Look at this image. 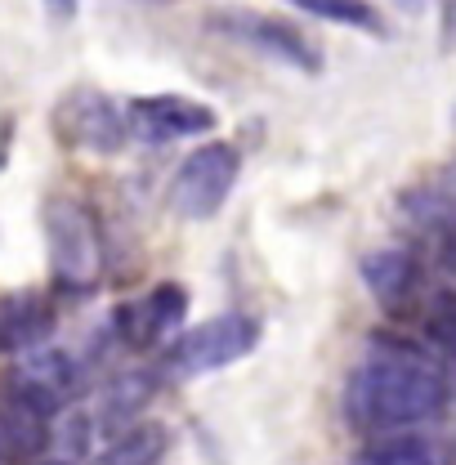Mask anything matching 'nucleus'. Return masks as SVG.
Segmentation results:
<instances>
[{
    "instance_id": "f257e3e1",
    "label": "nucleus",
    "mask_w": 456,
    "mask_h": 465,
    "mask_svg": "<svg viewBox=\"0 0 456 465\" xmlns=\"http://www.w3.org/2000/svg\"><path fill=\"white\" fill-rule=\"evenodd\" d=\"M448 403L443 371L407 345H381L344 385V416L367 434H390L439 416Z\"/></svg>"
},
{
    "instance_id": "f03ea898",
    "label": "nucleus",
    "mask_w": 456,
    "mask_h": 465,
    "mask_svg": "<svg viewBox=\"0 0 456 465\" xmlns=\"http://www.w3.org/2000/svg\"><path fill=\"white\" fill-rule=\"evenodd\" d=\"M45 246H50V273L55 287L67 295H85L104 278V229L99 215L81 197H50L41 211Z\"/></svg>"
},
{
    "instance_id": "7ed1b4c3",
    "label": "nucleus",
    "mask_w": 456,
    "mask_h": 465,
    "mask_svg": "<svg viewBox=\"0 0 456 465\" xmlns=\"http://www.w3.org/2000/svg\"><path fill=\"white\" fill-rule=\"evenodd\" d=\"M255 345H260V322L251 313L233 309V313H215V318L197 322L193 331L174 336V345L166 349V367L179 381H193V376L233 367L237 358H246Z\"/></svg>"
},
{
    "instance_id": "20e7f679",
    "label": "nucleus",
    "mask_w": 456,
    "mask_h": 465,
    "mask_svg": "<svg viewBox=\"0 0 456 465\" xmlns=\"http://www.w3.org/2000/svg\"><path fill=\"white\" fill-rule=\"evenodd\" d=\"M237 174H242V153L233 143H224V139L202 143L197 153L183 157V166L171 179L174 215H183V220H215L224 211Z\"/></svg>"
},
{
    "instance_id": "39448f33",
    "label": "nucleus",
    "mask_w": 456,
    "mask_h": 465,
    "mask_svg": "<svg viewBox=\"0 0 456 465\" xmlns=\"http://www.w3.org/2000/svg\"><path fill=\"white\" fill-rule=\"evenodd\" d=\"M55 134L90 157H113L130 139V121L99 90H67L55 104Z\"/></svg>"
},
{
    "instance_id": "423d86ee",
    "label": "nucleus",
    "mask_w": 456,
    "mask_h": 465,
    "mask_svg": "<svg viewBox=\"0 0 456 465\" xmlns=\"http://www.w3.org/2000/svg\"><path fill=\"white\" fill-rule=\"evenodd\" d=\"M215 27L228 32V36H237L242 45L260 50V54L300 67V72H318V67H322V58H318V50L309 45V36H304L300 27L283 23V18H269V14H242V9H233V14H215Z\"/></svg>"
},
{
    "instance_id": "0eeeda50",
    "label": "nucleus",
    "mask_w": 456,
    "mask_h": 465,
    "mask_svg": "<svg viewBox=\"0 0 456 465\" xmlns=\"http://www.w3.org/2000/svg\"><path fill=\"white\" fill-rule=\"evenodd\" d=\"M130 130L144 143H174V139H193L215 130V108L183 99V94H148L130 104Z\"/></svg>"
},
{
    "instance_id": "6e6552de",
    "label": "nucleus",
    "mask_w": 456,
    "mask_h": 465,
    "mask_svg": "<svg viewBox=\"0 0 456 465\" xmlns=\"http://www.w3.org/2000/svg\"><path fill=\"white\" fill-rule=\"evenodd\" d=\"M183 313H188V291L179 282H162L144 300H130V304L116 309V331H121V341L130 349H148L157 341H166V336H174Z\"/></svg>"
},
{
    "instance_id": "1a4fd4ad",
    "label": "nucleus",
    "mask_w": 456,
    "mask_h": 465,
    "mask_svg": "<svg viewBox=\"0 0 456 465\" xmlns=\"http://www.w3.org/2000/svg\"><path fill=\"white\" fill-rule=\"evenodd\" d=\"M76 362L67 358V353H58V349H32L27 353V362L14 371V403L32 407V411H41L45 420L55 416L58 403H67L72 394H76Z\"/></svg>"
},
{
    "instance_id": "9d476101",
    "label": "nucleus",
    "mask_w": 456,
    "mask_h": 465,
    "mask_svg": "<svg viewBox=\"0 0 456 465\" xmlns=\"http://www.w3.org/2000/svg\"><path fill=\"white\" fill-rule=\"evenodd\" d=\"M55 336V309L36 291L0 300V349H45Z\"/></svg>"
},
{
    "instance_id": "9b49d317",
    "label": "nucleus",
    "mask_w": 456,
    "mask_h": 465,
    "mask_svg": "<svg viewBox=\"0 0 456 465\" xmlns=\"http://www.w3.org/2000/svg\"><path fill=\"white\" fill-rule=\"evenodd\" d=\"M362 282H367V291H372L385 309H402V304L411 300L416 282H421V269H416V260H411L407 251L385 246V251L362 255Z\"/></svg>"
},
{
    "instance_id": "f8f14e48",
    "label": "nucleus",
    "mask_w": 456,
    "mask_h": 465,
    "mask_svg": "<svg viewBox=\"0 0 456 465\" xmlns=\"http://www.w3.org/2000/svg\"><path fill=\"white\" fill-rule=\"evenodd\" d=\"M171 452V430L157 420H134L130 430L113 434L90 465H162Z\"/></svg>"
},
{
    "instance_id": "ddd939ff",
    "label": "nucleus",
    "mask_w": 456,
    "mask_h": 465,
    "mask_svg": "<svg viewBox=\"0 0 456 465\" xmlns=\"http://www.w3.org/2000/svg\"><path fill=\"white\" fill-rule=\"evenodd\" d=\"M45 439H50L45 434V416L9 399V407L0 411V457L5 461H27V457H36L45 448Z\"/></svg>"
},
{
    "instance_id": "4468645a",
    "label": "nucleus",
    "mask_w": 456,
    "mask_h": 465,
    "mask_svg": "<svg viewBox=\"0 0 456 465\" xmlns=\"http://www.w3.org/2000/svg\"><path fill=\"white\" fill-rule=\"evenodd\" d=\"M148 399H153V381H148L144 371H125V376H116L113 385L104 390V411H99V425H104L108 434L130 430V425H134V416L148 407Z\"/></svg>"
},
{
    "instance_id": "2eb2a0df",
    "label": "nucleus",
    "mask_w": 456,
    "mask_h": 465,
    "mask_svg": "<svg viewBox=\"0 0 456 465\" xmlns=\"http://www.w3.org/2000/svg\"><path fill=\"white\" fill-rule=\"evenodd\" d=\"M286 5H295V9H304L313 18L341 23V27H362V32H376V36L385 32L381 27V14L367 0H286Z\"/></svg>"
},
{
    "instance_id": "dca6fc26",
    "label": "nucleus",
    "mask_w": 456,
    "mask_h": 465,
    "mask_svg": "<svg viewBox=\"0 0 456 465\" xmlns=\"http://www.w3.org/2000/svg\"><path fill=\"white\" fill-rule=\"evenodd\" d=\"M349 465H443V457L425 439H385V443L358 452Z\"/></svg>"
},
{
    "instance_id": "f3484780",
    "label": "nucleus",
    "mask_w": 456,
    "mask_h": 465,
    "mask_svg": "<svg viewBox=\"0 0 456 465\" xmlns=\"http://www.w3.org/2000/svg\"><path fill=\"white\" fill-rule=\"evenodd\" d=\"M425 331L439 341V345H456V291L434 295L430 313H425Z\"/></svg>"
},
{
    "instance_id": "a211bd4d",
    "label": "nucleus",
    "mask_w": 456,
    "mask_h": 465,
    "mask_svg": "<svg viewBox=\"0 0 456 465\" xmlns=\"http://www.w3.org/2000/svg\"><path fill=\"white\" fill-rule=\"evenodd\" d=\"M439 45L443 54H456V0H439Z\"/></svg>"
},
{
    "instance_id": "6ab92c4d",
    "label": "nucleus",
    "mask_w": 456,
    "mask_h": 465,
    "mask_svg": "<svg viewBox=\"0 0 456 465\" xmlns=\"http://www.w3.org/2000/svg\"><path fill=\"white\" fill-rule=\"evenodd\" d=\"M439 232H443V237H439V264H443V269L456 278V220H452V224H443Z\"/></svg>"
},
{
    "instance_id": "aec40b11",
    "label": "nucleus",
    "mask_w": 456,
    "mask_h": 465,
    "mask_svg": "<svg viewBox=\"0 0 456 465\" xmlns=\"http://www.w3.org/2000/svg\"><path fill=\"white\" fill-rule=\"evenodd\" d=\"M76 5H81V0H45V9H50L55 18H72V14H76Z\"/></svg>"
},
{
    "instance_id": "412c9836",
    "label": "nucleus",
    "mask_w": 456,
    "mask_h": 465,
    "mask_svg": "<svg viewBox=\"0 0 456 465\" xmlns=\"http://www.w3.org/2000/svg\"><path fill=\"white\" fill-rule=\"evenodd\" d=\"M448 183H452V188H456V162H452V171H448Z\"/></svg>"
},
{
    "instance_id": "4be33fe9",
    "label": "nucleus",
    "mask_w": 456,
    "mask_h": 465,
    "mask_svg": "<svg viewBox=\"0 0 456 465\" xmlns=\"http://www.w3.org/2000/svg\"><path fill=\"white\" fill-rule=\"evenodd\" d=\"M148 5H171V0H148Z\"/></svg>"
},
{
    "instance_id": "5701e85b",
    "label": "nucleus",
    "mask_w": 456,
    "mask_h": 465,
    "mask_svg": "<svg viewBox=\"0 0 456 465\" xmlns=\"http://www.w3.org/2000/svg\"><path fill=\"white\" fill-rule=\"evenodd\" d=\"M45 465H63V461H45Z\"/></svg>"
},
{
    "instance_id": "b1692460",
    "label": "nucleus",
    "mask_w": 456,
    "mask_h": 465,
    "mask_svg": "<svg viewBox=\"0 0 456 465\" xmlns=\"http://www.w3.org/2000/svg\"><path fill=\"white\" fill-rule=\"evenodd\" d=\"M407 5H416V0H407Z\"/></svg>"
},
{
    "instance_id": "393cba45",
    "label": "nucleus",
    "mask_w": 456,
    "mask_h": 465,
    "mask_svg": "<svg viewBox=\"0 0 456 465\" xmlns=\"http://www.w3.org/2000/svg\"><path fill=\"white\" fill-rule=\"evenodd\" d=\"M452 121H456V113H452Z\"/></svg>"
},
{
    "instance_id": "a878e982",
    "label": "nucleus",
    "mask_w": 456,
    "mask_h": 465,
    "mask_svg": "<svg viewBox=\"0 0 456 465\" xmlns=\"http://www.w3.org/2000/svg\"><path fill=\"white\" fill-rule=\"evenodd\" d=\"M0 461H5V457H0Z\"/></svg>"
}]
</instances>
